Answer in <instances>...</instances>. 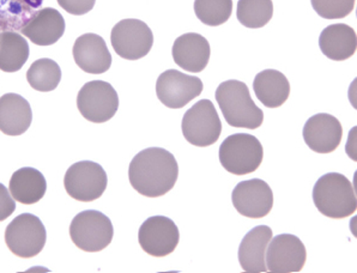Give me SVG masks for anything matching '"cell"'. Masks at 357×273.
<instances>
[{
  "label": "cell",
  "mask_w": 357,
  "mask_h": 273,
  "mask_svg": "<svg viewBox=\"0 0 357 273\" xmlns=\"http://www.w3.org/2000/svg\"><path fill=\"white\" fill-rule=\"evenodd\" d=\"M178 178L174 155L163 148H148L137 154L128 168L132 187L142 196L158 198L170 192Z\"/></svg>",
  "instance_id": "1"
},
{
  "label": "cell",
  "mask_w": 357,
  "mask_h": 273,
  "mask_svg": "<svg viewBox=\"0 0 357 273\" xmlns=\"http://www.w3.org/2000/svg\"><path fill=\"white\" fill-rule=\"evenodd\" d=\"M77 107L84 119L94 124H103L116 114L119 96L107 81H88L78 93Z\"/></svg>",
  "instance_id": "8"
},
{
  "label": "cell",
  "mask_w": 357,
  "mask_h": 273,
  "mask_svg": "<svg viewBox=\"0 0 357 273\" xmlns=\"http://www.w3.org/2000/svg\"><path fill=\"white\" fill-rule=\"evenodd\" d=\"M218 157L222 166L230 174L247 176L255 173L263 162V146L257 136L235 133L223 141Z\"/></svg>",
  "instance_id": "4"
},
{
  "label": "cell",
  "mask_w": 357,
  "mask_h": 273,
  "mask_svg": "<svg viewBox=\"0 0 357 273\" xmlns=\"http://www.w3.org/2000/svg\"><path fill=\"white\" fill-rule=\"evenodd\" d=\"M204 89L202 79L180 72L178 70H167L160 75L156 81V95L163 106L170 109H180L198 98Z\"/></svg>",
  "instance_id": "11"
},
{
  "label": "cell",
  "mask_w": 357,
  "mask_h": 273,
  "mask_svg": "<svg viewBox=\"0 0 357 273\" xmlns=\"http://www.w3.org/2000/svg\"><path fill=\"white\" fill-rule=\"evenodd\" d=\"M313 201L320 214L332 219L349 217L357 210L353 185L340 173H328L315 182Z\"/></svg>",
  "instance_id": "3"
},
{
  "label": "cell",
  "mask_w": 357,
  "mask_h": 273,
  "mask_svg": "<svg viewBox=\"0 0 357 273\" xmlns=\"http://www.w3.org/2000/svg\"><path fill=\"white\" fill-rule=\"evenodd\" d=\"M236 16L238 21L246 28H263L273 18V0H238Z\"/></svg>",
  "instance_id": "26"
},
{
  "label": "cell",
  "mask_w": 357,
  "mask_h": 273,
  "mask_svg": "<svg viewBox=\"0 0 357 273\" xmlns=\"http://www.w3.org/2000/svg\"><path fill=\"white\" fill-rule=\"evenodd\" d=\"M31 9L38 11V8L43 5V0H23Z\"/></svg>",
  "instance_id": "31"
},
{
  "label": "cell",
  "mask_w": 357,
  "mask_h": 273,
  "mask_svg": "<svg viewBox=\"0 0 357 273\" xmlns=\"http://www.w3.org/2000/svg\"><path fill=\"white\" fill-rule=\"evenodd\" d=\"M30 48L26 40L16 31L0 33V70L17 72L29 59Z\"/></svg>",
  "instance_id": "24"
},
{
  "label": "cell",
  "mask_w": 357,
  "mask_h": 273,
  "mask_svg": "<svg viewBox=\"0 0 357 273\" xmlns=\"http://www.w3.org/2000/svg\"><path fill=\"white\" fill-rule=\"evenodd\" d=\"M26 79L33 89L48 93L56 89L61 81V70L54 60L43 58L34 61L26 72Z\"/></svg>",
  "instance_id": "25"
},
{
  "label": "cell",
  "mask_w": 357,
  "mask_h": 273,
  "mask_svg": "<svg viewBox=\"0 0 357 273\" xmlns=\"http://www.w3.org/2000/svg\"><path fill=\"white\" fill-rule=\"evenodd\" d=\"M96 0H58L60 8L75 16H83L94 9Z\"/></svg>",
  "instance_id": "29"
},
{
  "label": "cell",
  "mask_w": 357,
  "mask_h": 273,
  "mask_svg": "<svg viewBox=\"0 0 357 273\" xmlns=\"http://www.w3.org/2000/svg\"><path fill=\"white\" fill-rule=\"evenodd\" d=\"M302 134L310 150L317 154H331L340 146L343 127L336 116L320 113L307 120Z\"/></svg>",
  "instance_id": "15"
},
{
  "label": "cell",
  "mask_w": 357,
  "mask_h": 273,
  "mask_svg": "<svg viewBox=\"0 0 357 273\" xmlns=\"http://www.w3.org/2000/svg\"><path fill=\"white\" fill-rule=\"evenodd\" d=\"M215 98L230 126L255 130L263 125L264 111L252 100L250 89L243 81H223L217 88Z\"/></svg>",
  "instance_id": "2"
},
{
  "label": "cell",
  "mask_w": 357,
  "mask_h": 273,
  "mask_svg": "<svg viewBox=\"0 0 357 273\" xmlns=\"http://www.w3.org/2000/svg\"><path fill=\"white\" fill-rule=\"evenodd\" d=\"M255 96L265 107L278 108L284 104L290 95L288 78L277 70H264L253 81Z\"/></svg>",
  "instance_id": "23"
},
{
  "label": "cell",
  "mask_w": 357,
  "mask_h": 273,
  "mask_svg": "<svg viewBox=\"0 0 357 273\" xmlns=\"http://www.w3.org/2000/svg\"><path fill=\"white\" fill-rule=\"evenodd\" d=\"M231 201L238 214L259 219L266 217L273 210V189L263 180H247L236 185L231 193Z\"/></svg>",
  "instance_id": "14"
},
{
  "label": "cell",
  "mask_w": 357,
  "mask_h": 273,
  "mask_svg": "<svg viewBox=\"0 0 357 273\" xmlns=\"http://www.w3.org/2000/svg\"><path fill=\"white\" fill-rule=\"evenodd\" d=\"M16 210V201L13 199L9 189L0 184V222L11 216Z\"/></svg>",
  "instance_id": "30"
},
{
  "label": "cell",
  "mask_w": 357,
  "mask_h": 273,
  "mask_svg": "<svg viewBox=\"0 0 357 273\" xmlns=\"http://www.w3.org/2000/svg\"><path fill=\"white\" fill-rule=\"evenodd\" d=\"M65 26L64 17L58 10L45 8L38 10L20 31L38 46H52L61 39Z\"/></svg>",
  "instance_id": "18"
},
{
  "label": "cell",
  "mask_w": 357,
  "mask_h": 273,
  "mask_svg": "<svg viewBox=\"0 0 357 273\" xmlns=\"http://www.w3.org/2000/svg\"><path fill=\"white\" fill-rule=\"evenodd\" d=\"M73 59L84 72L102 75L112 66V54L100 35H82L73 45Z\"/></svg>",
  "instance_id": "16"
},
{
  "label": "cell",
  "mask_w": 357,
  "mask_h": 273,
  "mask_svg": "<svg viewBox=\"0 0 357 273\" xmlns=\"http://www.w3.org/2000/svg\"><path fill=\"white\" fill-rule=\"evenodd\" d=\"M195 13L205 26H220L229 20L233 13V0H196Z\"/></svg>",
  "instance_id": "27"
},
{
  "label": "cell",
  "mask_w": 357,
  "mask_h": 273,
  "mask_svg": "<svg viewBox=\"0 0 357 273\" xmlns=\"http://www.w3.org/2000/svg\"><path fill=\"white\" fill-rule=\"evenodd\" d=\"M181 130L185 139L192 146L206 148L215 144L221 136L222 123L210 100H200L183 118Z\"/></svg>",
  "instance_id": "6"
},
{
  "label": "cell",
  "mask_w": 357,
  "mask_h": 273,
  "mask_svg": "<svg viewBox=\"0 0 357 273\" xmlns=\"http://www.w3.org/2000/svg\"><path fill=\"white\" fill-rule=\"evenodd\" d=\"M315 13L325 20H340L353 13L356 0H310Z\"/></svg>",
  "instance_id": "28"
},
{
  "label": "cell",
  "mask_w": 357,
  "mask_h": 273,
  "mask_svg": "<svg viewBox=\"0 0 357 273\" xmlns=\"http://www.w3.org/2000/svg\"><path fill=\"white\" fill-rule=\"evenodd\" d=\"M138 241L145 253L155 258H163L172 254L178 247L180 231L170 218L153 216L142 224Z\"/></svg>",
  "instance_id": "13"
},
{
  "label": "cell",
  "mask_w": 357,
  "mask_h": 273,
  "mask_svg": "<svg viewBox=\"0 0 357 273\" xmlns=\"http://www.w3.org/2000/svg\"><path fill=\"white\" fill-rule=\"evenodd\" d=\"M172 56L178 68L188 72L199 73L208 66L211 48L204 36L197 33H188L175 40Z\"/></svg>",
  "instance_id": "17"
},
{
  "label": "cell",
  "mask_w": 357,
  "mask_h": 273,
  "mask_svg": "<svg viewBox=\"0 0 357 273\" xmlns=\"http://www.w3.org/2000/svg\"><path fill=\"white\" fill-rule=\"evenodd\" d=\"M273 229L268 226H255L247 233L238 247V261L243 271L248 273L266 272L265 254Z\"/></svg>",
  "instance_id": "19"
},
{
  "label": "cell",
  "mask_w": 357,
  "mask_h": 273,
  "mask_svg": "<svg viewBox=\"0 0 357 273\" xmlns=\"http://www.w3.org/2000/svg\"><path fill=\"white\" fill-rule=\"evenodd\" d=\"M108 178L102 166L93 161L77 162L68 168L64 186L68 196L77 201L90 203L106 192Z\"/></svg>",
  "instance_id": "9"
},
{
  "label": "cell",
  "mask_w": 357,
  "mask_h": 273,
  "mask_svg": "<svg viewBox=\"0 0 357 273\" xmlns=\"http://www.w3.org/2000/svg\"><path fill=\"white\" fill-rule=\"evenodd\" d=\"M306 260V247L298 236L281 234L270 240L265 254V264L270 272H300Z\"/></svg>",
  "instance_id": "12"
},
{
  "label": "cell",
  "mask_w": 357,
  "mask_h": 273,
  "mask_svg": "<svg viewBox=\"0 0 357 273\" xmlns=\"http://www.w3.org/2000/svg\"><path fill=\"white\" fill-rule=\"evenodd\" d=\"M73 244L84 252H101L111 244L114 228L106 214L96 210L82 211L70 226Z\"/></svg>",
  "instance_id": "5"
},
{
  "label": "cell",
  "mask_w": 357,
  "mask_h": 273,
  "mask_svg": "<svg viewBox=\"0 0 357 273\" xmlns=\"http://www.w3.org/2000/svg\"><path fill=\"white\" fill-rule=\"evenodd\" d=\"M319 47L328 59L335 61L349 59L356 53V33L344 23L331 24L321 31Z\"/></svg>",
  "instance_id": "21"
},
{
  "label": "cell",
  "mask_w": 357,
  "mask_h": 273,
  "mask_svg": "<svg viewBox=\"0 0 357 273\" xmlns=\"http://www.w3.org/2000/svg\"><path fill=\"white\" fill-rule=\"evenodd\" d=\"M33 111L26 98L18 94L0 98V131L6 136H21L29 130Z\"/></svg>",
  "instance_id": "20"
},
{
  "label": "cell",
  "mask_w": 357,
  "mask_h": 273,
  "mask_svg": "<svg viewBox=\"0 0 357 273\" xmlns=\"http://www.w3.org/2000/svg\"><path fill=\"white\" fill-rule=\"evenodd\" d=\"M111 42L115 53L123 59L138 60L151 51L153 34L144 22L128 18L116 23L112 29Z\"/></svg>",
  "instance_id": "10"
},
{
  "label": "cell",
  "mask_w": 357,
  "mask_h": 273,
  "mask_svg": "<svg viewBox=\"0 0 357 273\" xmlns=\"http://www.w3.org/2000/svg\"><path fill=\"white\" fill-rule=\"evenodd\" d=\"M47 240L46 228L33 214H22L5 231V242L15 256L30 259L41 253Z\"/></svg>",
  "instance_id": "7"
},
{
  "label": "cell",
  "mask_w": 357,
  "mask_h": 273,
  "mask_svg": "<svg viewBox=\"0 0 357 273\" xmlns=\"http://www.w3.org/2000/svg\"><path fill=\"white\" fill-rule=\"evenodd\" d=\"M9 191L15 201L24 205L36 204L47 191V181L43 173L31 166H24L13 173Z\"/></svg>",
  "instance_id": "22"
}]
</instances>
